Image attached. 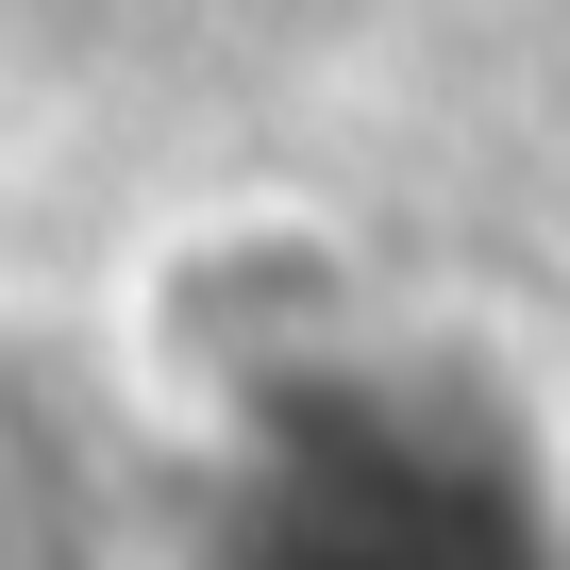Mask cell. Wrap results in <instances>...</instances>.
Wrapping results in <instances>:
<instances>
[{"label": "cell", "mask_w": 570, "mask_h": 570, "mask_svg": "<svg viewBox=\"0 0 570 570\" xmlns=\"http://www.w3.org/2000/svg\"><path fill=\"white\" fill-rule=\"evenodd\" d=\"M185 570H570L537 403L453 336L303 320L202 386L168 470Z\"/></svg>", "instance_id": "cell-1"}]
</instances>
